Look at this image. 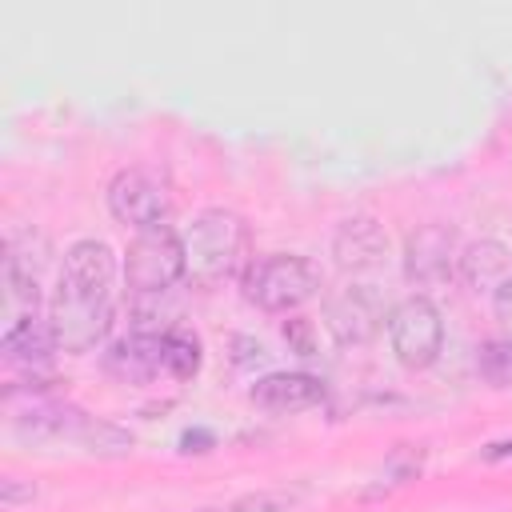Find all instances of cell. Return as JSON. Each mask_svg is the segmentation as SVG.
Wrapping results in <instances>:
<instances>
[{
    "label": "cell",
    "mask_w": 512,
    "mask_h": 512,
    "mask_svg": "<svg viewBox=\"0 0 512 512\" xmlns=\"http://www.w3.org/2000/svg\"><path fill=\"white\" fill-rule=\"evenodd\" d=\"M116 320V252L104 240H76L64 252L52 300H48V324L60 352H92L104 344Z\"/></svg>",
    "instance_id": "1"
},
{
    "label": "cell",
    "mask_w": 512,
    "mask_h": 512,
    "mask_svg": "<svg viewBox=\"0 0 512 512\" xmlns=\"http://www.w3.org/2000/svg\"><path fill=\"white\" fill-rule=\"evenodd\" d=\"M248 256V224L232 208H204L184 228V264L188 280L196 288H212L228 276H236Z\"/></svg>",
    "instance_id": "2"
},
{
    "label": "cell",
    "mask_w": 512,
    "mask_h": 512,
    "mask_svg": "<svg viewBox=\"0 0 512 512\" xmlns=\"http://www.w3.org/2000/svg\"><path fill=\"white\" fill-rule=\"evenodd\" d=\"M240 288H244V300L264 308V312H292V308H300L304 300L316 296L320 272L308 256L272 252V256H260L244 268Z\"/></svg>",
    "instance_id": "3"
},
{
    "label": "cell",
    "mask_w": 512,
    "mask_h": 512,
    "mask_svg": "<svg viewBox=\"0 0 512 512\" xmlns=\"http://www.w3.org/2000/svg\"><path fill=\"white\" fill-rule=\"evenodd\" d=\"M188 272L184 264V236L168 224L136 232L124 252V280L132 296H164Z\"/></svg>",
    "instance_id": "4"
},
{
    "label": "cell",
    "mask_w": 512,
    "mask_h": 512,
    "mask_svg": "<svg viewBox=\"0 0 512 512\" xmlns=\"http://www.w3.org/2000/svg\"><path fill=\"white\" fill-rule=\"evenodd\" d=\"M388 312L392 308H388L380 284H372V280H348L324 296V328L344 348L368 344L380 328H388Z\"/></svg>",
    "instance_id": "5"
},
{
    "label": "cell",
    "mask_w": 512,
    "mask_h": 512,
    "mask_svg": "<svg viewBox=\"0 0 512 512\" xmlns=\"http://www.w3.org/2000/svg\"><path fill=\"white\" fill-rule=\"evenodd\" d=\"M388 344H392V356L420 372V368H432L440 348H444V316L440 308L428 300V296H404L400 304H392L388 312Z\"/></svg>",
    "instance_id": "6"
},
{
    "label": "cell",
    "mask_w": 512,
    "mask_h": 512,
    "mask_svg": "<svg viewBox=\"0 0 512 512\" xmlns=\"http://www.w3.org/2000/svg\"><path fill=\"white\" fill-rule=\"evenodd\" d=\"M104 200H108V212H112L120 224L136 228V232L160 228V224H168V216H172V192H168V184H164L152 168H140V164L120 168V172L108 180Z\"/></svg>",
    "instance_id": "7"
},
{
    "label": "cell",
    "mask_w": 512,
    "mask_h": 512,
    "mask_svg": "<svg viewBox=\"0 0 512 512\" xmlns=\"http://www.w3.org/2000/svg\"><path fill=\"white\" fill-rule=\"evenodd\" d=\"M456 260H460V244L448 224H420L404 240V276L412 288L448 280L456 272Z\"/></svg>",
    "instance_id": "8"
},
{
    "label": "cell",
    "mask_w": 512,
    "mask_h": 512,
    "mask_svg": "<svg viewBox=\"0 0 512 512\" xmlns=\"http://www.w3.org/2000/svg\"><path fill=\"white\" fill-rule=\"evenodd\" d=\"M44 268H48V240L40 232L8 236V248H4V284H8V300L20 304L24 312H36V304H40Z\"/></svg>",
    "instance_id": "9"
},
{
    "label": "cell",
    "mask_w": 512,
    "mask_h": 512,
    "mask_svg": "<svg viewBox=\"0 0 512 512\" xmlns=\"http://www.w3.org/2000/svg\"><path fill=\"white\" fill-rule=\"evenodd\" d=\"M384 256H388V236L376 216H348L336 224V232H332L336 268L360 276V272H376L384 264Z\"/></svg>",
    "instance_id": "10"
},
{
    "label": "cell",
    "mask_w": 512,
    "mask_h": 512,
    "mask_svg": "<svg viewBox=\"0 0 512 512\" xmlns=\"http://www.w3.org/2000/svg\"><path fill=\"white\" fill-rule=\"evenodd\" d=\"M104 368L124 384H144L164 372V332H128L104 352Z\"/></svg>",
    "instance_id": "11"
},
{
    "label": "cell",
    "mask_w": 512,
    "mask_h": 512,
    "mask_svg": "<svg viewBox=\"0 0 512 512\" xmlns=\"http://www.w3.org/2000/svg\"><path fill=\"white\" fill-rule=\"evenodd\" d=\"M248 396L268 412H304L324 400V384L308 372H268L252 384Z\"/></svg>",
    "instance_id": "12"
},
{
    "label": "cell",
    "mask_w": 512,
    "mask_h": 512,
    "mask_svg": "<svg viewBox=\"0 0 512 512\" xmlns=\"http://www.w3.org/2000/svg\"><path fill=\"white\" fill-rule=\"evenodd\" d=\"M456 272L468 288H484V292H496L504 280H512V248L504 240H492V236H480L472 244L460 248V260H456Z\"/></svg>",
    "instance_id": "13"
},
{
    "label": "cell",
    "mask_w": 512,
    "mask_h": 512,
    "mask_svg": "<svg viewBox=\"0 0 512 512\" xmlns=\"http://www.w3.org/2000/svg\"><path fill=\"white\" fill-rule=\"evenodd\" d=\"M0 352H4L8 364H20V368H44L48 356L60 352V348H56L52 324L40 320L36 312H24V316H16V320L4 328V336H0Z\"/></svg>",
    "instance_id": "14"
},
{
    "label": "cell",
    "mask_w": 512,
    "mask_h": 512,
    "mask_svg": "<svg viewBox=\"0 0 512 512\" xmlns=\"http://www.w3.org/2000/svg\"><path fill=\"white\" fill-rule=\"evenodd\" d=\"M164 372H172L176 380H192L200 372V340L184 328H168L164 332Z\"/></svg>",
    "instance_id": "15"
},
{
    "label": "cell",
    "mask_w": 512,
    "mask_h": 512,
    "mask_svg": "<svg viewBox=\"0 0 512 512\" xmlns=\"http://www.w3.org/2000/svg\"><path fill=\"white\" fill-rule=\"evenodd\" d=\"M476 368H480V376H484L492 388H512V340L500 336V340L480 344Z\"/></svg>",
    "instance_id": "16"
},
{
    "label": "cell",
    "mask_w": 512,
    "mask_h": 512,
    "mask_svg": "<svg viewBox=\"0 0 512 512\" xmlns=\"http://www.w3.org/2000/svg\"><path fill=\"white\" fill-rule=\"evenodd\" d=\"M296 500H300V492H288V488H264V492H248V496L232 500V504L220 508V512H288Z\"/></svg>",
    "instance_id": "17"
},
{
    "label": "cell",
    "mask_w": 512,
    "mask_h": 512,
    "mask_svg": "<svg viewBox=\"0 0 512 512\" xmlns=\"http://www.w3.org/2000/svg\"><path fill=\"white\" fill-rule=\"evenodd\" d=\"M492 316H496L504 340H512V280H504V284L492 292Z\"/></svg>",
    "instance_id": "18"
},
{
    "label": "cell",
    "mask_w": 512,
    "mask_h": 512,
    "mask_svg": "<svg viewBox=\"0 0 512 512\" xmlns=\"http://www.w3.org/2000/svg\"><path fill=\"white\" fill-rule=\"evenodd\" d=\"M32 496H36V488H32V484H24L20 476H4V480H0V504H4V508L32 504Z\"/></svg>",
    "instance_id": "19"
},
{
    "label": "cell",
    "mask_w": 512,
    "mask_h": 512,
    "mask_svg": "<svg viewBox=\"0 0 512 512\" xmlns=\"http://www.w3.org/2000/svg\"><path fill=\"white\" fill-rule=\"evenodd\" d=\"M284 340H288L300 356H312V324H308V320H300V316L288 320V324H284Z\"/></svg>",
    "instance_id": "20"
},
{
    "label": "cell",
    "mask_w": 512,
    "mask_h": 512,
    "mask_svg": "<svg viewBox=\"0 0 512 512\" xmlns=\"http://www.w3.org/2000/svg\"><path fill=\"white\" fill-rule=\"evenodd\" d=\"M484 460H512V440H496L484 448Z\"/></svg>",
    "instance_id": "21"
}]
</instances>
